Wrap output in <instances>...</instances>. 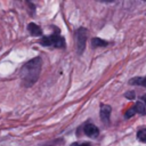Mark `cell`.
<instances>
[{
	"label": "cell",
	"instance_id": "4",
	"mask_svg": "<svg viewBox=\"0 0 146 146\" xmlns=\"http://www.w3.org/2000/svg\"><path fill=\"white\" fill-rule=\"evenodd\" d=\"M111 112H112V107L110 105H102L100 106V112H99V116L103 123L105 124H110V116H111Z\"/></svg>",
	"mask_w": 146,
	"mask_h": 146
},
{
	"label": "cell",
	"instance_id": "14",
	"mask_svg": "<svg viewBox=\"0 0 146 146\" xmlns=\"http://www.w3.org/2000/svg\"><path fill=\"white\" fill-rule=\"evenodd\" d=\"M47 146H52V145H47Z\"/></svg>",
	"mask_w": 146,
	"mask_h": 146
},
{
	"label": "cell",
	"instance_id": "13",
	"mask_svg": "<svg viewBox=\"0 0 146 146\" xmlns=\"http://www.w3.org/2000/svg\"><path fill=\"white\" fill-rule=\"evenodd\" d=\"M124 97H125V98H129V99H133V98L136 97V94H135L133 91H128V92L124 94Z\"/></svg>",
	"mask_w": 146,
	"mask_h": 146
},
{
	"label": "cell",
	"instance_id": "9",
	"mask_svg": "<svg viewBox=\"0 0 146 146\" xmlns=\"http://www.w3.org/2000/svg\"><path fill=\"white\" fill-rule=\"evenodd\" d=\"M129 83L130 84H136V86H143V87L146 88V76H144V78H139V76L133 78L129 81Z\"/></svg>",
	"mask_w": 146,
	"mask_h": 146
},
{
	"label": "cell",
	"instance_id": "1",
	"mask_svg": "<svg viewBox=\"0 0 146 146\" xmlns=\"http://www.w3.org/2000/svg\"><path fill=\"white\" fill-rule=\"evenodd\" d=\"M41 67H42V62L40 57H35L29 60L26 64H24L19 71V78L22 84L26 88L32 87L40 76Z\"/></svg>",
	"mask_w": 146,
	"mask_h": 146
},
{
	"label": "cell",
	"instance_id": "12",
	"mask_svg": "<svg viewBox=\"0 0 146 146\" xmlns=\"http://www.w3.org/2000/svg\"><path fill=\"white\" fill-rule=\"evenodd\" d=\"M71 146H91V144L90 143H86V141H78V143L71 144Z\"/></svg>",
	"mask_w": 146,
	"mask_h": 146
},
{
	"label": "cell",
	"instance_id": "3",
	"mask_svg": "<svg viewBox=\"0 0 146 146\" xmlns=\"http://www.w3.org/2000/svg\"><path fill=\"white\" fill-rule=\"evenodd\" d=\"M87 34L88 31L84 27H80L75 31V42H76V50L79 54H82L86 48V41H87Z\"/></svg>",
	"mask_w": 146,
	"mask_h": 146
},
{
	"label": "cell",
	"instance_id": "6",
	"mask_svg": "<svg viewBox=\"0 0 146 146\" xmlns=\"http://www.w3.org/2000/svg\"><path fill=\"white\" fill-rule=\"evenodd\" d=\"M133 110L136 113L139 114H146V95H144L143 97H140V99L135 104Z\"/></svg>",
	"mask_w": 146,
	"mask_h": 146
},
{
	"label": "cell",
	"instance_id": "5",
	"mask_svg": "<svg viewBox=\"0 0 146 146\" xmlns=\"http://www.w3.org/2000/svg\"><path fill=\"white\" fill-rule=\"evenodd\" d=\"M83 132H84L88 137H90V138H96V137H98V135H99V129H98L95 124H92L91 122H89V123H87V124L84 125Z\"/></svg>",
	"mask_w": 146,
	"mask_h": 146
},
{
	"label": "cell",
	"instance_id": "2",
	"mask_svg": "<svg viewBox=\"0 0 146 146\" xmlns=\"http://www.w3.org/2000/svg\"><path fill=\"white\" fill-rule=\"evenodd\" d=\"M40 43L42 46H44V47H55V48H64L65 47V40L58 33L57 30L51 35H44V36H42L40 39Z\"/></svg>",
	"mask_w": 146,
	"mask_h": 146
},
{
	"label": "cell",
	"instance_id": "10",
	"mask_svg": "<svg viewBox=\"0 0 146 146\" xmlns=\"http://www.w3.org/2000/svg\"><path fill=\"white\" fill-rule=\"evenodd\" d=\"M137 138L139 141L141 143H146V128L144 129H139L137 131Z\"/></svg>",
	"mask_w": 146,
	"mask_h": 146
},
{
	"label": "cell",
	"instance_id": "7",
	"mask_svg": "<svg viewBox=\"0 0 146 146\" xmlns=\"http://www.w3.org/2000/svg\"><path fill=\"white\" fill-rule=\"evenodd\" d=\"M29 32L32 34V35H41L42 34V30H41V27L40 26H38L35 23H30L29 24Z\"/></svg>",
	"mask_w": 146,
	"mask_h": 146
},
{
	"label": "cell",
	"instance_id": "11",
	"mask_svg": "<svg viewBox=\"0 0 146 146\" xmlns=\"http://www.w3.org/2000/svg\"><path fill=\"white\" fill-rule=\"evenodd\" d=\"M136 114V112H135V110H133V107H131V108H129L127 112H125V114H124V116L128 119V117H130V116H132V115H135Z\"/></svg>",
	"mask_w": 146,
	"mask_h": 146
},
{
	"label": "cell",
	"instance_id": "8",
	"mask_svg": "<svg viewBox=\"0 0 146 146\" xmlns=\"http://www.w3.org/2000/svg\"><path fill=\"white\" fill-rule=\"evenodd\" d=\"M91 44H92V47L98 48V47H106L108 44V42L103 40V39H100V38H94L91 40Z\"/></svg>",
	"mask_w": 146,
	"mask_h": 146
}]
</instances>
